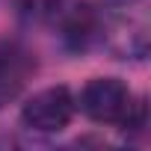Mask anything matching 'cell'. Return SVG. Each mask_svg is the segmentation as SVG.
Masks as SVG:
<instances>
[{
	"mask_svg": "<svg viewBox=\"0 0 151 151\" xmlns=\"http://www.w3.org/2000/svg\"><path fill=\"white\" fill-rule=\"evenodd\" d=\"M98 30L101 27H98V15L92 12V6H77L65 21V36L71 39L74 47H86L98 36Z\"/></svg>",
	"mask_w": 151,
	"mask_h": 151,
	"instance_id": "cell-4",
	"label": "cell"
},
{
	"mask_svg": "<svg viewBox=\"0 0 151 151\" xmlns=\"http://www.w3.org/2000/svg\"><path fill=\"white\" fill-rule=\"evenodd\" d=\"M80 110L98 124L130 122V92L119 77H95L80 92Z\"/></svg>",
	"mask_w": 151,
	"mask_h": 151,
	"instance_id": "cell-1",
	"label": "cell"
},
{
	"mask_svg": "<svg viewBox=\"0 0 151 151\" xmlns=\"http://www.w3.org/2000/svg\"><path fill=\"white\" fill-rule=\"evenodd\" d=\"M30 71H33L30 56H27L18 45L0 39V107L9 104V101L24 89Z\"/></svg>",
	"mask_w": 151,
	"mask_h": 151,
	"instance_id": "cell-3",
	"label": "cell"
},
{
	"mask_svg": "<svg viewBox=\"0 0 151 151\" xmlns=\"http://www.w3.org/2000/svg\"><path fill=\"white\" fill-rule=\"evenodd\" d=\"M62 3H65V0H18L21 12L30 15V18H36V21H47V18H53V15L62 9Z\"/></svg>",
	"mask_w": 151,
	"mask_h": 151,
	"instance_id": "cell-5",
	"label": "cell"
},
{
	"mask_svg": "<svg viewBox=\"0 0 151 151\" xmlns=\"http://www.w3.org/2000/svg\"><path fill=\"white\" fill-rule=\"evenodd\" d=\"M74 116V98L65 86H50V89H42L36 92L24 110H21V119L30 130H39V133H59L68 127Z\"/></svg>",
	"mask_w": 151,
	"mask_h": 151,
	"instance_id": "cell-2",
	"label": "cell"
}]
</instances>
